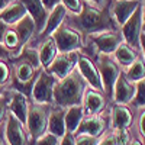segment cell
<instances>
[{
  "instance_id": "obj_1",
  "label": "cell",
  "mask_w": 145,
  "mask_h": 145,
  "mask_svg": "<svg viewBox=\"0 0 145 145\" xmlns=\"http://www.w3.org/2000/svg\"><path fill=\"white\" fill-rule=\"evenodd\" d=\"M68 26H74L78 32L91 35L103 31L116 29V22L110 13V0H107L103 7H96L89 5L87 2H83L81 10L77 15H67Z\"/></svg>"
},
{
  "instance_id": "obj_2",
  "label": "cell",
  "mask_w": 145,
  "mask_h": 145,
  "mask_svg": "<svg viewBox=\"0 0 145 145\" xmlns=\"http://www.w3.org/2000/svg\"><path fill=\"white\" fill-rule=\"evenodd\" d=\"M86 89L87 83L80 76V72L74 70L67 77L57 81L54 89V106L67 109L74 105H81Z\"/></svg>"
},
{
  "instance_id": "obj_3",
  "label": "cell",
  "mask_w": 145,
  "mask_h": 145,
  "mask_svg": "<svg viewBox=\"0 0 145 145\" xmlns=\"http://www.w3.org/2000/svg\"><path fill=\"white\" fill-rule=\"evenodd\" d=\"M52 106L54 105L35 103V102L29 103V110H28L25 126L28 131V135L32 138V141H35L36 138H39L46 132L48 118H50Z\"/></svg>"
},
{
  "instance_id": "obj_4",
  "label": "cell",
  "mask_w": 145,
  "mask_h": 145,
  "mask_svg": "<svg viewBox=\"0 0 145 145\" xmlns=\"http://www.w3.org/2000/svg\"><path fill=\"white\" fill-rule=\"evenodd\" d=\"M57 81L58 78L55 76L48 72L45 68H41L32 89L31 102L54 105V89H55Z\"/></svg>"
},
{
  "instance_id": "obj_5",
  "label": "cell",
  "mask_w": 145,
  "mask_h": 145,
  "mask_svg": "<svg viewBox=\"0 0 145 145\" xmlns=\"http://www.w3.org/2000/svg\"><path fill=\"white\" fill-rule=\"evenodd\" d=\"M55 45L58 48V52H72L84 50V36L77 29L71 28L68 25L59 26L52 35Z\"/></svg>"
},
{
  "instance_id": "obj_6",
  "label": "cell",
  "mask_w": 145,
  "mask_h": 145,
  "mask_svg": "<svg viewBox=\"0 0 145 145\" xmlns=\"http://www.w3.org/2000/svg\"><path fill=\"white\" fill-rule=\"evenodd\" d=\"M97 68H99L100 77H102V83H103V91H105L106 96L112 97L115 83H116L119 74L122 72V67L115 61L113 55L99 54Z\"/></svg>"
},
{
  "instance_id": "obj_7",
  "label": "cell",
  "mask_w": 145,
  "mask_h": 145,
  "mask_svg": "<svg viewBox=\"0 0 145 145\" xmlns=\"http://www.w3.org/2000/svg\"><path fill=\"white\" fill-rule=\"evenodd\" d=\"M89 38L91 45L99 51V54H107V55H112L116 48L123 42V36L118 29L91 33L89 35Z\"/></svg>"
},
{
  "instance_id": "obj_8",
  "label": "cell",
  "mask_w": 145,
  "mask_h": 145,
  "mask_svg": "<svg viewBox=\"0 0 145 145\" xmlns=\"http://www.w3.org/2000/svg\"><path fill=\"white\" fill-rule=\"evenodd\" d=\"M80 51H72V52H58L55 59L51 63V65L45 68L48 72H51L58 80H61L71 74L77 68Z\"/></svg>"
},
{
  "instance_id": "obj_9",
  "label": "cell",
  "mask_w": 145,
  "mask_h": 145,
  "mask_svg": "<svg viewBox=\"0 0 145 145\" xmlns=\"http://www.w3.org/2000/svg\"><path fill=\"white\" fill-rule=\"evenodd\" d=\"M76 70L80 72V76L84 78V81L87 83L89 87L103 91V83H102V77H100L97 64H96L89 55H83L80 52L78 63H77V68Z\"/></svg>"
},
{
  "instance_id": "obj_10",
  "label": "cell",
  "mask_w": 145,
  "mask_h": 145,
  "mask_svg": "<svg viewBox=\"0 0 145 145\" xmlns=\"http://www.w3.org/2000/svg\"><path fill=\"white\" fill-rule=\"evenodd\" d=\"M142 3L141 6L132 13V16L120 26V33L123 36V41L134 48H139V38L142 33Z\"/></svg>"
},
{
  "instance_id": "obj_11",
  "label": "cell",
  "mask_w": 145,
  "mask_h": 145,
  "mask_svg": "<svg viewBox=\"0 0 145 145\" xmlns=\"http://www.w3.org/2000/svg\"><path fill=\"white\" fill-rule=\"evenodd\" d=\"M5 138L9 145H28V131L23 122L7 112L5 123Z\"/></svg>"
},
{
  "instance_id": "obj_12",
  "label": "cell",
  "mask_w": 145,
  "mask_h": 145,
  "mask_svg": "<svg viewBox=\"0 0 145 145\" xmlns=\"http://www.w3.org/2000/svg\"><path fill=\"white\" fill-rule=\"evenodd\" d=\"M107 128V119L99 115H87L84 116L81 123L78 125L76 135H90L94 138H100Z\"/></svg>"
},
{
  "instance_id": "obj_13",
  "label": "cell",
  "mask_w": 145,
  "mask_h": 145,
  "mask_svg": "<svg viewBox=\"0 0 145 145\" xmlns=\"http://www.w3.org/2000/svg\"><path fill=\"white\" fill-rule=\"evenodd\" d=\"M135 90L137 86L134 81H131L125 71H122L119 74L116 83H115V87H113V94H112V99L115 103H123V105H129L132 100H134V96H135Z\"/></svg>"
},
{
  "instance_id": "obj_14",
  "label": "cell",
  "mask_w": 145,
  "mask_h": 145,
  "mask_svg": "<svg viewBox=\"0 0 145 145\" xmlns=\"http://www.w3.org/2000/svg\"><path fill=\"white\" fill-rule=\"evenodd\" d=\"M142 0H113L110 2V13L118 26L123 23L132 16V13L141 6Z\"/></svg>"
},
{
  "instance_id": "obj_15",
  "label": "cell",
  "mask_w": 145,
  "mask_h": 145,
  "mask_svg": "<svg viewBox=\"0 0 145 145\" xmlns=\"http://www.w3.org/2000/svg\"><path fill=\"white\" fill-rule=\"evenodd\" d=\"M105 93L100 90H96L91 87H87L83 96V109L86 115H99L106 107V97Z\"/></svg>"
},
{
  "instance_id": "obj_16",
  "label": "cell",
  "mask_w": 145,
  "mask_h": 145,
  "mask_svg": "<svg viewBox=\"0 0 145 145\" xmlns=\"http://www.w3.org/2000/svg\"><path fill=\"white\" fill-rule=\"evenodd\" d=\"M67 12H68V10H67L61 3L57 5V6L50 12V13H48L45 26H44L42 32L38 35V39L42 41V39L48 38V36H51V35L65 22V19H67Z\"/></svg>"
},
{
  "instance_id": "obj_17",
  "label": "cell",
  "mask_w": 145,
  "mask_h": 145,
  "mask_svg": "<svg viewBox=\"0 0 145 145\" xmlns=\"http://www.w3.org/2000/svg\"><path fill=\"white\" fill-rule=\"evenodd\" d=\"M110 123L113 129H128L134 123V112L129 105L113 103L110 110Z\"/></svg>"
},
{
  "instance_id": "obj_18",
  "label": "cell",
  "mask_w": 145,
  "mask_h": 145,
  "mask_svg": "<svg viewBox=\"0 0 145 145\" xmlns=\"http://www.w3.org/2000/svg\"><path fill=\"white\" fill-rule=\"evenodd\" d=\"M19 2L25 6L28 15L33 19L36 32L41 33L44 26H45V22H46V18H48L50 12L45 9V6L42 5L41 0H19Z\"/></svg>"
},
{
  "instance_id": "obj_19",
  "label": "cell",
  "mask_w": 145,
  "mask_h": 145,
  "mask_svg": "<svg viewBox=\"0 0 145 145\" xmlns=\"http://www.w3.org/2000/svg\"><path fill=\"white\" fill-rule=\"evenodd\" d=\"M9 112L16 116L20 122L25 123L26 122V116H28V110H29V99L26 96H23L22 93L10 90V100H9Z\"/></svg>"
},
{
  "instance_id": "obj_20",
  "label": "cell",
  "mask_w": 145,
  "mask_h": 145,
  "mask_svg": "<svg viewBox=\"0 0 145 145\" xmlns=\"http://www.w3.org/2000/svg\"><path fill=\"white\" fill-rule=\"evenodd\" d=\"M12 28H13L16 31V33H18V38H19V52H20L26 45H29L33 33L36 32L35 22H33V19L29 15H26L25 18L20 19L16 25H13Z\"/></svg>"
},
{
  "instance_id": "obj_21",
  "label": "cell",
  "mask_w": 145,
  "mask_h": 145,
  "mask_svg": "<svg viewBox=\"0 0 145 145\" xmlns=\"http://www.w3.org/2000/svg\"><path fill=\"white\" fill-rule=\"evenodd\" d=\"M65 107H59V106H52L50 118H48V126H46V132H51L52 135L61 138L67 129H65Z\"/></svg>"
},
{
  "instance_id": "obj_22",
  "label": "cell",
  "mask_w": 145,
  "mask_h": 145,
  "mask_svg": "<svg viewBox=\"0 0 145 145\" xmlns=\"http://www.w3.org/2000/svg\"><path fill=\"white\" fill-rule=\"evenodd\" d=\"M28 15V12L19 0H13L7 7L0 10V20H3L7 26H13Z\"/></svg>"
},
{
  "instance_id": "obj_23",
  "label": "cell",
  "mask_w": 145,
  "mask_h": 145,
  "mask_svg": "<svg viewBox=\"0 0 145 145\" xmlns=\"http://www.w3.org/2000/svg\"><path fill=\"white\" fill-rule=\"evenodd\" d=\"M113 55V58H115V61L122 67V68H126V67H129L134 61H137V59L139 58V55H138V51H137V48H134V46H131L129 44H126L125 41L120 44L116 50H115V52L112 54Z\"/></svg>"
},
{
  "instance_id": "obj_24",
  "label": "cell",
  "mask_w": 145,
  "mask_h": 145,
  "mask_svg": "<svg viewBox=\"0 0 145 145\" xmlns=\"http://www.w3.org/2000/svg\"><path fill=\"white\" fill-rule=\"evenodd\" d=\"M38 54H39V63L42 68H48L51 65V63L55 59V57L58 55V48L55 45V41L52 36L42 39L41 46L38 48Z\"/></svg>"
},
{
  "instance_id": "obj_25",
  "label": "cell",
  "mask_w": 145,
  "mask_h": 145,
  "mask_svg": "<svg viewBox=\"0 0 145 145\" xmlns=\"http://www.w3.org/2000/svg\"><path fill=\"white\" fill-rule=\"evenodd\" d=\"M10 64H12V67H13L12 76L16 77L19 81H29L32 78H36L39 70L42 68V67L36 68L32 64L25 63V61H10Z\"/></svg>"
},
{
  "instance_id": "obj_26",
  "label": "cell",
  "mask_w": 145,
  "mask_h": 145,
  "mask_svg": "<svg viewBox=\"0 0 145 145\" xmlns=\"http://www.w3.org/2000/svg\"><path fill=\"white\" fill-rule=\"evenodd\" d=\"M84 116H86V113H84L83 105H74V106L67 107L65 109V116H64L67 132L76 134V131H77L78 125L81 123V120H83Z\"/></svg>"
},
{
  "instance_id": "obj_27",
  "label": "cell",
  "mask_w": 145,
  "mask_h": 145,
  "mask_svg": "<svg viewBox=\"0 0 145 145\" xmlns=\"http://www.w3.org/2000/svg\"><path fill=\"white\" fill-rule=\"evenodd\" d=\"M9 61H25V63H29L32 64L33 67L36 68H41V63H39V54H38V50L36 48H32L29 45H26L23 50L15 55V57H12Z\"/></svg>"
},
{
  "instance_id": "obj_28",
  "label": "cell",
  "mask_w": 145,
  "mask_h": 145,
  "mask_svg": "<svg viewBox=\"0 0 145 145\" xmlns=\"http://www.w3.org/2000/svg\"><path fill=\"white\" fill-rule=\"evenodd\" d=\"M125 74L131 81H134V83L145 78V61L142 58H138L137 61H134L129 67H126Z\"/></svg>"
},
{
  "instance_id": "obj_29",
  "label": "cell",
  "mask_w": 145,
  "mask_h": 145,
  "mask_svg": "<svg viewBox=\"0 0 145 145\" xmlns=\"http://www.w3.org/2000/svg\"><path fill=\"white\" fill-rule=\"evenodd\" d=\"M36 77H38V76H36ZM35 80H36V78H32V80H29V81H19L16 77L12 76V77H10V86H9V90H13V91L22 93L23 96H26V97L31 100L32 89H33Z\"/></svg>"
},
{
  "instance_id": "obj_30",
  "label": "cell",
  "mask_w": 145,
  "mask_h": 145,
  "mask_svg": "<svg viewBox=\"0 0 145 145\" xmlns=\"http://www.w3.org/2000/svg\"><path fill=\"white\" fill-rule=\"evenodd\" d=\"M3 44L6 45L7 50H10L12 52V57H15L19 54V38H18V33L16 31L9 26L6 33H5V38H3Z\"/></svg>"
},
{
  "instance_id": "obj_31",
  "label": "cell",
  "mask_w": 145,
  "mask_h": 145,
  "mask_svg": "<svg viewBox=\"0 0 145 145\" xmlns=\"http://www.w3.org/2000/svg\"><path fill=\"white\" fill-rule=\"evenodd\" d=\"M135 86H137L135 96H134V100L131 103L135 107H145V78L137 81Z\"/></svg>"
},
{
  "instance_id": "obj_32",
  "label": "cell",
  "mask_w": 145,
  "mask_h": 145,
  "mask_svg": "<svg viewBox=\"0 0 145 145\" xmlns=\"http://www.w3.org/2000/svg\"><path fill=\"white\" fill-rule=\"evenodd\" d=\"M10 77H12L10 63L7 64L5 59H0V84H2V86H6V84L10 81Z\"/></svg>"
},
{
  "instance_id": "obj_33",
  "label": "cell",
  "mask_w": 145,
  "mask_h": 145,
  "mask_svg": "<svg viewBox=\"0 0 145 145\" xmlns=\"http://www.w3.org/2000/svg\"><path fill=\"white\" fill-rule=\"evenodd\" d=\"M9 100H10V90L5 91L2 96H0V125L3 123V120H6L7 112H9Z\"/></svg>"
},
{
  "instance_id": "obj_34",
  "label": "cell",
  "mask_w": 145,
  "mask_h": 145,
  "mask_svg": "<svg viewBox=\"0 0 145 145\" xmlns=\"http://www.w3.org/2000/svg\"><path fill=\"white\" fill-rule=\"evenodd\" d=\"M33 142H35V145H58L59 138L52 135L51 132H45L44 135H41L39 138H36Z\"/></svg>"
},
{
  "instance_id": "obj_35",
  "label": "cell",
  "mask_w": 145,
  "mask_h": 145,
  "mask_svg": "<svg viewBox=\"0 0 145 145\" xmlns=\"http://www.w3.org/2000/svg\"><path fill=\"white\" fill-rule=\"evenodd\" d=\"M61 5L68 12H71L72 15H77V13H80V10H81L83 0H61Z\"/></svg>"
},
{
  "instance_id": "obj_36",
  "label": "cell",
  "mask_w": 145,
  "mask_h": 145,
  "mask_svg": "<svg viewBox=\"0 0 145 145\" xmlns=\"http://www.w3.org/2000/svg\"><path fill=\"white\" fill-rule=\"evenodd\" d=\"M113 132H115V138H116L118 145H129V142L132 141L128 129H115Z\"/></svg>"
},
{
  "instance_id": "obj_37",
  "label": "cell",
  "mask_w": 145,
  "mask_h": 145,
  "mask_svg": "<svg viewBox=\"0 0 145 145\" xmlns=\"http://www.w3.org/2000/svg\"><path fill=\"white\" fill-rule=\"evenodd\" d=\"M76 145H97L99 138H94L90 135H76Z\"/></svg>"
},
{
  "instance_id": "obj_38",
  "label": "cell",
  "mask_w": 145,
  "mask_h": 145,
  "mask_svg": "<svg viewBox=\"0 0 145 145\" xmlns=\"http://www.w3.org/2000/svg\"><path fill=\"white\" fill-rule=\"evenodd\" d=\"M97 145H118L116 142V138H115V132H107V134H105L102 138H99V142Z\"/></svg>"
},
{
  "instance_id": "obj_39",
  "label": "cell",
  "mask_w": 145,
  "mask_h": 145,
  "mask_svg": "<svg viewBox=\"0 0 145 145\" xmlns=\"http://www.w3.org/2000/svg\"><path fill=\"white\" fill-rule=\"evenodd\" d=\"M76 134L72 132H65V134L59 138V142L58 145H76Z\"/></svg>"
},
{
  "instance_id": "obj_40",
  "label": "cell",
  "mask_w": 145,
  "mask_h": 145,
  "mask_svg": "<svg viewBox=\"0 0 145 145\" xmlns=\"http://www.w3.org/2000/svg\"><path fill=\"white\" fill-rule=\"evenodd\" d=\"M138 129H139V134L141 137L145 139V109H142L139 118H138Z\"/></svg>"
},
{
  "instance_id": "obj_41",
  "label": "cell",
  "mask_w": 145,
  "mask_h": 145,
  "mask_svg": "<svg viewBox=\"0 0 145 145\" xmlns=\"http://www.w3.org/2000/svg\"><path fill=\"white\" fill-rule=\"evenodd\" d=\"M12 58V52L10 50H7L6 45L3 42H0V59H5V61H9Z\"/></svg>"
},
{
  "instance_id": "obj_42",
  "label": "cell",
  "mask_w": 145,
  "mask_h": 145,
  "mask_svg": "<svg viewBox=\"0 0 145 145\" xmlns=\"http://www.w3.org/2000/svg\"><path fill=\"white\" fill-rule=\"evenodd\" d=\"M41 2H42V5L45 6V9H46L48 12H51L57 5L61 3V0H41Z\"/></svg>"
},
{
  "instance_id": "obj_43",
  "label": "cell",
  "mask_w": 145,
  "mask_h": 145,
  "mask_svg": "<svg viewBox=\"0 0 145 145\" xmlns=\"http://www.w3.org/2000/svg\"><path fill=\"white\" fill-rule=\"evenodd\" d=\"M7 25L3 22V20H0V42H3V38H5V33H6V31H7Z\"/></svg>"
},
{
  "instance_id": "obj_44",
  "label": "cell",
  "mask_w": 145,
  "mask_h": 145,
  "mask_svg": "<svg viewBox=\"0 0 145 145\" xmlns=\"http://www.w3.org/2000/svg\"><path fill=\"white\" fill-rule=\"evenodd\" d=\"M139 48L142 50V54H144V61H145V32L141 33V38H139Z\"/></svg>"
},
{
  "instance_id": "obj_45",
  "label": "cell",
  "mask_w": 145,
  "mask_h": 145,
  "mask_svg": "<svg viewBox=\"0 0 145 145\" xmlns=\"http://www.w3.org/2000/svg\"><path fill=\"white\" fill-rule=\"evenodd\" d=\"M13 0H0V10H3L5 7H7Z\"/></svg>"
},
{
  "instance_id": "obj_46",
  "label": "cell",
  "mask_w": 145,
  "mask_h": 145,
  "mask_svg": "<svg viewBox=\"0 0 145 145\" xmlns=\"http://www.w3.org/2000/svg\"><path fill=\"white\" fill-rule=\"evenodd\" d=\"M142 31L145 32V0L142 2Z\"/></svg>"
},
{
  "instance_id": "obj_47",
  "label": "cell",
  "mask_w": 145,
  "mask_h": 145,
  "mask_svg": "<svg viewBox=\"0 0 145 145\" xmlns=\"http://www.w3.org/2000/svg\"><path fill=\"white\" fill-rule=\"evenodd\" d=\"M129 145H144V144H142L139 139H134V141H131V142H129Z\"/></svg>"
},
{
  "instance_id": "obj_48",
  "label": "cell",
  "mask_w": 145,
  "mask_h": 145,
  "mask_svg": "<svg viewBox=\"0 0 145 145\" xmlns=\"http://www.w3.org/2000/svg\"><path fill=\"white\" fill-rule=\"evenodd\" d=\"M90 2H93L94 5H102V3H106L107 0H90Z\"/></svg>"
},
{
  "instance_id": "obj_49",
  "label": "cell",
  "mask_w": 145,
  "mask_h": 145,
  "mask_svg": "<svg viewBox=\"0 0 145 145\" xmlns=\"http://www.w3.org/2000/svg\"><path fill=\"white\" fill-rule=\"evenodd\" d=\"M0 145H6V141L3 139V137H2V134H0Z\"/></svg>"
},
{
  "instance_id": "obj_50",
  "label": "cell",
  "mask_w": 145,
  "mask_h": 145,
  "mask_svg": "<svg viewBox=\"0 0 145 145\" xmlns=\"http://www.w3.org/2000/svg\"><path fill=\"white\" fill-rule=\"evenodd\" d=\"M5 91H6V90H5V86H2V84H0V96H2Z\"/></svg>"
}]
</instances>
